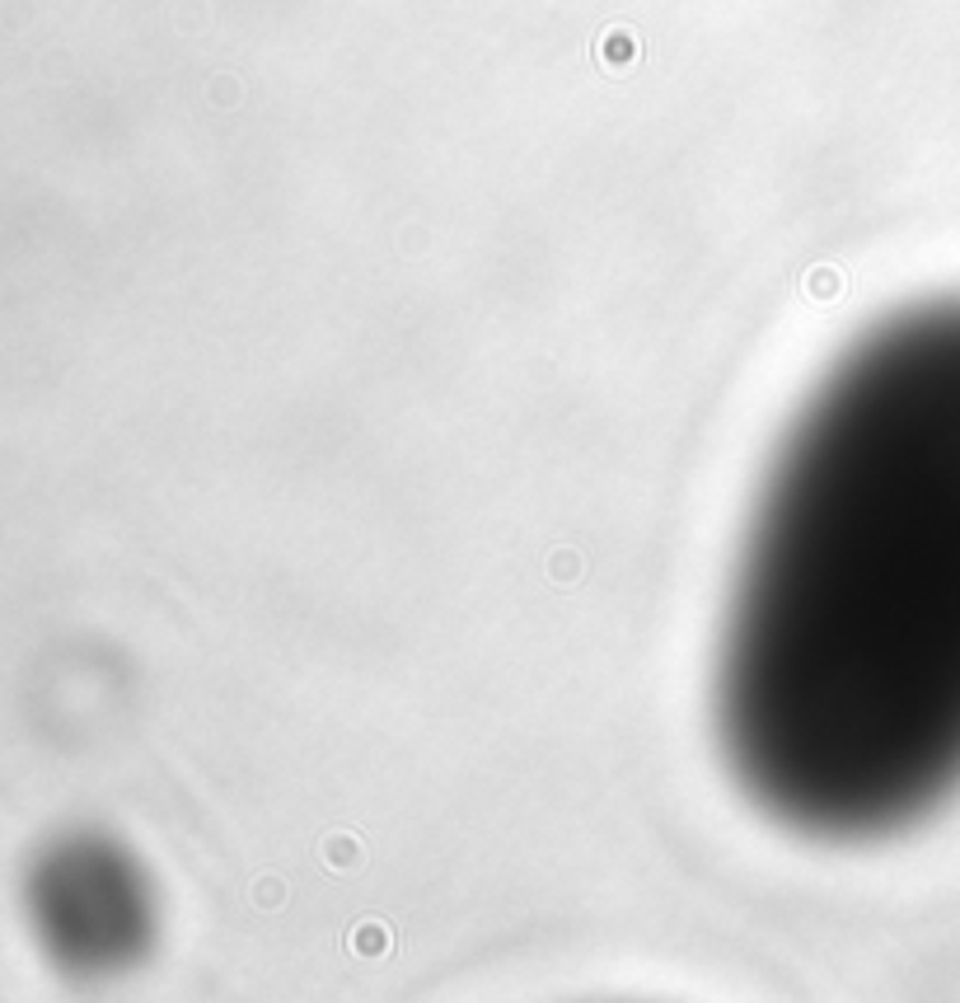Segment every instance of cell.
I'll return each mask as SVG.
<instances>
[{
	"label": "cell",
	"mask_w": 960,
	"mask_h": 1003,
	"mask_svg": "<svg viewBox=\"0 0 960 1003\" xmlns=\"http://www.w3.org/2000/svg\"><path fill=\"white\" fill-rule=\"evenodd\" d=\"M717 737L815 839L960 792V301L890 314L792 422L726 601Z\"/></svg>",
	"instance_id": "obj_1"
}]
</instances>
